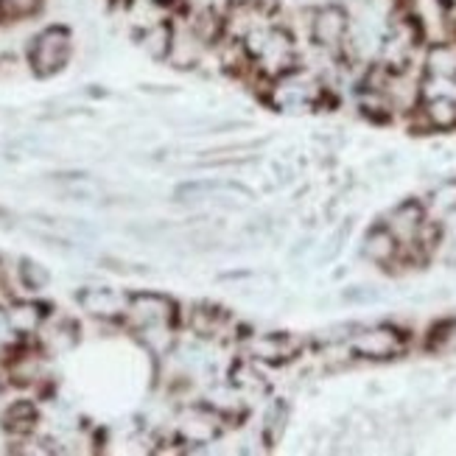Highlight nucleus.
Wrapping results in <instances>:
<instances>
[{"mask_svg": "<svg viewBox=\"0 0 456 456\" xmlns=\"http://www.w3.org/2000/svg\"><path fill=\"white\" fill-rule=\"evenodd\" d=\"M73 59V34L68 26H45L37 31L26 51V65L37 78L62 73Z\"/></svg>", "mask_w": 456, "mask_h": 456, "instance_id": "obj_1", "label": "nucleus"}, {"mask_svg": "<svg viewBox=\"0 0 456 456\" xmlns=\"http://www.w3.org/2000/svg\"><path fill=\"white\" fill-rule=\"evenodd\" d=\"M350 28H353V17L339 0H325V4L308 9V39L314 48H322L342 59Z\"/></svg>", "mask_w": 456, "mask_h": 456, "instance_id": "obj_2", "label": "nucleus"}, {"mask_svg": "<svg viewBox=\"0 0 456 456\" xmlns=\"http://www.w3.org/2000/svg\"><path fill=\"white\" fill-rule=\"evenodd\" d=\"M124 320L132 330L176 325V320H180V305H176L168 294H160V291H134L129 294Z\"/></svg>", "mask_w": 456, "mask_h": 456, "instance_id": "obj_3", "label": "nucleus"}, {"mask_svg": "<svg viewBox=\"0 0 456 456\" xmlns=\"http://www.w3.org/2000/svg\"><path fill=\"white\" fill-rule=\"evenodd\" d=\"M347 350L367 362L395 359V355H401L406 350V333L395 325H372L353 333L347 339Z\"/></svg>", "mask_w": 456, "mask_h": 456, "instance_id": "obj_4", "label": "nucleus"}, {"mask_svg": "<svg viewBox=\"0 0 456 456\" xmlns=\"http://www.w3.org/2000/svg\"><path fill=\"white\" fill-rule=\"evenodd\" d=\"M305 342L300 336L294 333H281V330H272V333H249L241 350L247 359L257 362V364H286L291 359L303 353Z\"/></svg>", "mask_w": 456, "mask_h": 456, "instance_id": "obj_5", "label": "nucleus"}, {"mask_svg": "<svg viewBox=\"0 0 456 456\" xmlns=\"http://www.w3.org/2000/svg\"><path fill=\"white\" fill-rule=\"evenodd\" d=\"M224 414L216 411L210 403L191 406L180 414V423H176V437L185 445H210L224 428Z\"/></svg>", "mask_w": 456, "mask_h": 456, "instance_id": "obj_6", "label": "nucleus"}, {"mask_svg": "<svg viewBox=\"0 0 456 456\" xmlns=\"http://www.w3.org/2000/svg\"><path fill=\"white\" fill-rule=\"evenodd\" d=\"M176 202H249L252 191L241 183L232 180H196V183H185L174 191Z\"/></svg>", "mask_w": 456, "mask_h": 456, "instance_id": "obj_7", "label": "nucleus"}, {"mask_svg": "<svg viewBox=\"0 0 456 456\" xmlns=\"http://www.w3.org/2000/svg\"><path fill=\"white\" fill-rule=\"evenodd\" d=\"M210 53V48L202 43V37L196 34L183 17H174V43L168 53V65L176 70H193L202 65V59Z\"/></svg>", "mask_w": 456, "mask_h": 456, "instance_id": "obj_8", "label": "nucleus"}, {"mask_svg": "<svg viewBox=\"0 0 456 456\" xmlns=\"http://www.w3.org/2000/svg\"><path fill=\"white\" fill-rule=\"evenodd\" d=\"M76 303L82 305L85 314L95 316V320L112 322V320H124L126 316L129 294H121V291L107 289V286H90V289H82L76 294Z\"/></svg>", "mask_w": 456, "mask_h": 456, "instance_id": "obj_9", "label": "nucleus"}, {"mask_svg": "<svg viewBox=\"0 0 456 456\" xmlns=\"http://www.w3.org/2000/svg\"><path fill=\"white\" fill-rule=\"evenodd\" d=\"M426 222H428V210H426V202L420 200H403L401 205H395L384 219V224L398 235V241L403 247L414 244V238H418Z\"/></svg>", "mask_w": 456, "mask_h": 456, "instance_id": "obj_10", "label": "nucleus"}, {"mask_svg": "<svg viewBox=\"0 0 456 456\" xmlns=\"http://www.w3.org/2000/svg\"><path fill=\"white\" fill-rule=\"evenodd\" d=\"M401 255H403V244L398 241V235H395L384 222L375 224L364 235V241H362V257H364V261L387 269L392 264H398Z\"/></svg>", "mask_w": 456, "mask_h": 456, "instance_id": "obj_11", "label": "nucleus"}, {"mask_svg": "<svg viewBox=\"0 0 456 456\" xmlns=\"http://www.w3.org/2000/svg\"><path fill=\"white\" fill-rule=\"evenodd\" d=\"M418 115L423 121V129H434V132L456 129V93H440L423 98Z\"/></svg>", "mask_w": 456, "mask_h": 456, "instance_id": "obj_12", "label": "nucleus"}, {"mask_svg": "<svg viewBox=\"0 0 456 456\" xmlns=\"http://www.w3.org/2000/svg\"><path fill=\"white\" fill-rule=\"evenodd\" d=\"M171 43H174V17H160L137 31V45L154 62H168Z\"/></svg>", "mask_w": 456, "mask_h": 456, "instance_id": "obj_13", "label": "nucleus"}, {"mask_svg": "<svg viewBox=\"0 0 456 456\" xmlns=\"http://www.w3.org/2000/svg\"><path fill=\"white\" fill-rule=\"evenodd\" d=\"M423 73L431 78L456 82V39H437L423 48Z\"/></svg>", "mask_w": 456, "mask_h": 456, "instance_id": "obj_14", "label": "nucleus"}, {"mask_svg": "<svg viewBox=\"0 0 456 456\" xmlns=\"http://www.w3.org/2000/svg\"><path fill=\"white\" fill-rule=\"evenodd\" d=\"M4 311H6V320H9L12 333L17 339H28V336L39 333V328H43L48 320V311L31 300H12Z\"/></svg>", "mask_w": 456, "mask_h": 456, "instance_id": "obj_15", "label": "nucleus"}, {"mask_svg": "<svg viewBox=\"0 0 456 456\" xmlns=\"http://www.w3.org/2000/svg\"><path fill=\"white\" fill-rule=\"evenodd\" d=\"M37 423H39V411L34 401H14L4 411V428L17 440H28L37 431Z\"/></svg>", "mask_w": 456, "mask_h": 456, "instance_id": "obj_16", "label": "nucleus"}, {"mask_svg": "<svg viewBox=\"0 0 456 456\" xmlns=\"http://www.w3.org/2000/svg\"><path fill=\"white\" fill-rule=\"evenodd\" d=\"M227 381L244 395V398L249 401L252 395H264L266 392V379L261 375V370H257V362L252 359H238L232 367H230V375H227Z\"/></svg>", "mask_w": 456, "mask_h": 456, "instance_id": "obj_17", "label": "nucleus"}, {"mask_svg": "<svg viewBox=\"0 0 456 456\" xmlns=\"http://www.w3.org/2000/svg\"><path fill=\"white\" fill-rule=\"evenodd\" d=\"M39 347L45 353H68L70 347H76L78 342V325L70 320H59L53 325H43L39 328Z\"/></svg>", "mask_w": 456, "mask_h": 456, "instance_id": "obj_18", "label": "nucleus"}, {"mask_svg": "<svg viewBox=\"0 0 456 456\" xmlns=\"http://www.w3.org/2000/svg\"><path fill=\"white\" fill-rule=\"evenodd\" d=\"M423 202H426L428 216H437V219L453 216L456 213V176H448L440 185H434Z\"/></svg>", "mask_w": 456, "mask_h": 456, "instance_id": "obj_19", "label": "nucleus"}, {"mask_svg": "<svg viewBox=\"0 0 456 456\" xmlns=\"http://www.w3.org/2000/svg\"><path fill=\"white\" fill-rule=\"evenodd\" d=\"M224 322H227V314L216 305H193L191 314H188V325L193 333L200 336H216L224 330Z\"/></svg>", "mask_w": 456, "mask_h": 456, "instance_id": "obj_20", "label": "nucleus"}, {"mask_svg": "<svg viewBox=\"0 0 456 456\" xmlns=\"http://www.w3.org/2000/svg\"><path fill=\"white\" fill-rule=\"evenodd\" d=\"M45 0H0V26L26 23L43 12Z\"/></svg>", "mask_w": 456, "mask_h": 456, "instance_id": "obj_21", "label": "nucleus"}, {"mask_svg": "<svg viewBox=\"0 0 456 456\" xmlns=\"http://www.w3.org/2000/svg\"><path fill=\"white\" fill-rule=\"evenodd\" d=\"M17 281H20V286H23L26 291L39 294V291H45V289H48V283H51V272H48V266H43L39 261L23 257V261L17 264Z\"/></svg>", "mask_w": 456, "mask_h": 456, "instance_id": "obj_22", "label": "nucleus"}, {"mask_svg": "<svg viewBox=\"0 0 456 456\" xmlns=\"http://www.w3.org/2000/svg\"><path fill=\"white\" fill-rule=\"evenodd\" d=\"M286 420H289V406L283 401L272 403L266 420H264V440H266V445H277V443H281L283 431H286Z\"/></svg>", "mask_w": 456, "mask_h": 456, "instance_id": "obj_23", "label": "nucleus"}, {"mask_svg": "<svg viewBox=\"0 0 456 456\" xmlns=\"http://www.w3.org/2000/svg\"><path fill=\"white\" fill-rule=\"evenodd\" d=\"M428 350H434V353H456V316H453V320H443V322H437L431 328Z\"/></svg>", "mask_w": 456, "mask_h": 456, "instance_id": "obj_24", "label": "nucleus"}, {"mask_svg": "<svg viewBox=\"0 0 456 456\" xmlns=\"http://www.w3.org/2000/svg\"><path fill=\"white\" fill-rule=\"evenodd\" d=\"M347 297V300H375V297H379V294H375V291H370V289H359V291H347L345 294Z\"/></svg>", "mask_w": 456, "mask_h": 456, "instance_id": "obj_25", "label": "nucleus"}, {"mask_svg": "<svg viewBox=\"0 0 456 456\" xmlns=\"http://www.w3.org/2000/svg\"><path fill=\"white\" fill-rule=\"evenodd\" d=\"M443 257H445V264H448V266H456V238L448 244V249H445Z\"/></svg>", "mask_w": 456, "mask_h": 456, "instance_id": "obj_26", "label": "nucleus"}, {"mask_svg": "<svg viewBox=\"0 0 456 456\" xmlns=\"http://www.w3.org/2000/svg\"><path fill=\"white\" fill-rule=\"evenodd\" d=\"M6 281H9V266L4 257H0V289H6Z\"/></svg>", "mask_w": 456, "mask_h": 456, "instance_id": "obj_27", "label": "nucleus"}, {"mask_svg": "<svg viewBox=\"0 0 456 456\" xmlns=\"http://www.w3.org/2000/svg\"><path fill=\"white\" fill-rule=\"evenodd\" d=\"M247 4H257V0H230V6H247Z\"/></svg>", "mask_w": 456, "mask_h": 456, "instance_id": "obj_28", "label": "nucleus"}, {"mask_svg": "<svg viewBox=\"0 0 456 456\" xmlns=\"http://www.w3.org/2000/svg\"><path fill=\"white\" fill-rule=\"evenodd\" d=\"M151 4H160V6H168V4H180V0H151Z\"/></svg>", "mask_w": 456, "mask_h": 456, "instance_id": "obj_29", "label": "nucleus"}, {"mask_svg": "<svg viewBox=\"0 0 456 456\" xmlns=\"http://www.w3.org/2000/svg\"><path fill=\"white\" fill-rule=\"evenodd\" d=\"M339 4H342V0H339Z\"/></svg>", "mask_w": 456, "mask_h": 456, "instance_id": "obj_30", "label": "nucleus"}]
</instances>
